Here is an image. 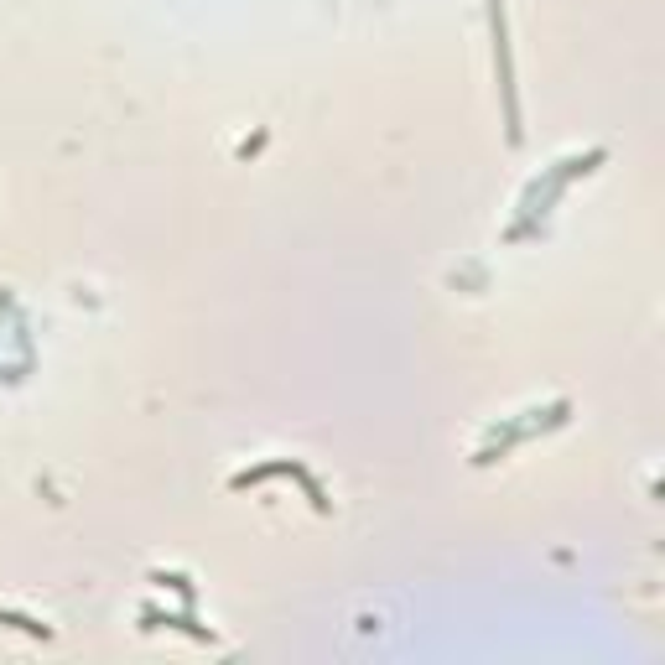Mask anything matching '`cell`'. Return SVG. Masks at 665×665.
I'll list each match as a JSON object with an SVG mask.
<instances>
[{
    "label": "cell",
    "instance_id": "cell-1",
    "mask_svg": "<svg viewBox=\"0 0 665 665\" xmlns=\"http://www.w3.org/2000/svg\"><path fill=\"white\" fill-rule=\"evenodd\" d=\"M494 58H499V84H504V115H510V141H520L515 125V84H510V47H504V11L494 0Z\"/></svg>",
    "mask_w": 665,
    "mask_h": 665
}]
</instances>
